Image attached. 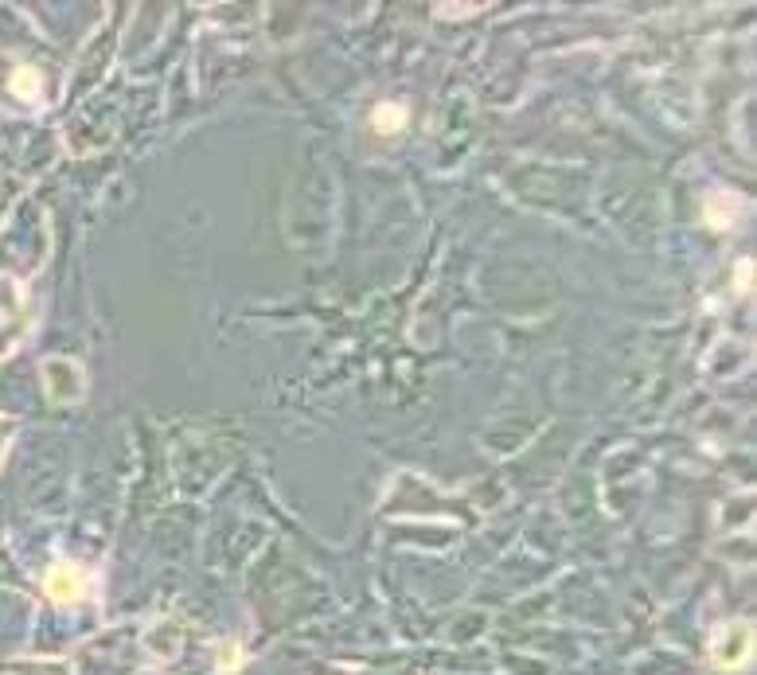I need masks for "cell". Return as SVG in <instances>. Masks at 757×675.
Instances as JSON below:
<instances>
[{"instance_id":"obj_3","label":"cell","mask_w":757,"mask_h":675,"mask_svg":"<svg viewBox=\"0 0 757 675\" xmlns=\"http://www.w3.org/2000/svg\"><path fill=\"white\" fill-rule=\"evenodd\" d=\"M406 121V110H395V106H383L379 114H375V125L379 129H391V125H402Z\"/></svg>"},{"instance_id":"obj_4","label":"cell","mask_w":757,"mask_h":675,"mask_svg":"<svg viewBox=\"0 0 757 675\" xmlns=\"http://www.w3.org/2000/svg\"><path fill=\"white\" fill-rule=\"evenodd\" d=\"M16 90H20V94H36V90H40L36 71H28V67H24V71H16Z\"/></svg>"},{"instance_id":"obj_1","label":"cell","mask_w":757,"mask_h":675,"mask_svg":"<svg viewBox=\"0 0 757 675\" xmlns=\"http://www.w3.org/2000/svg\"><path fill=\"white\" fill-rule=\"evenodd\" d=\"M750 652H754V636H750V625H746V621L722 625L718 636L711 640V660H715L722 672L742 668V664L750 660Z\"/></svg>"},{"instance_id":"obj_2","label":"cell","mask_w":757,"mask_h":675,"mask_svg":"<svg viewBox=\"0 0 757 675\" xmlns=\"http://www.w3.org/2000/svg\"><path fill=\"white\" fill-rule=\"evenodd\" d=\"M43 590H47V597H51L55 605H71V601H79V597L86 594V578H82V570L75 562H59V566L47 570Z\"/></svg>"}]
</instances>
